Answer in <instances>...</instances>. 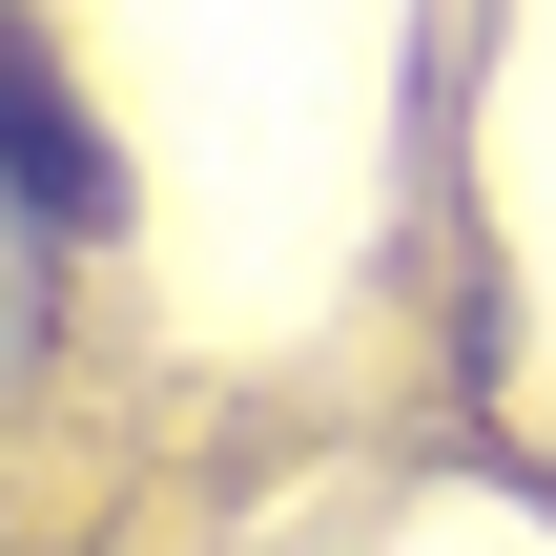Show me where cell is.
I'll return each mask as SVG.
<instances>
[{"label": "cell", "instance_id": "obj_1", "mask_svg": "<svg viewBox=\"0 0 556 556\" xmlns=\"http://www.w3.org/2000/svg\"><path fill=\"white\" fill-rule=\"evenodd\" d=\"M0 206H21V227H62V248H103V227H124L103 103L41 62V21H21V0H0Z\"/></svg>", "mask_w": 556, "mask_h": 556}]
</instances>
